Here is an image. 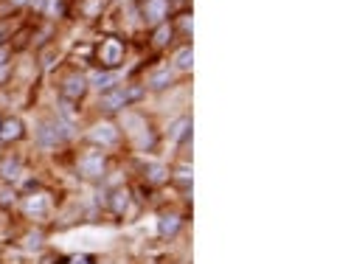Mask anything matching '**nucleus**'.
Here are the masks:
<instances>
[{
	"label": "nucleus",
	"instance_id": "1a4fd4ad",
	"mask_svg": "<svg viewBox=\"0 0 337 264\" xmlns=\"http://www.w3.org/2000/svg\"><path fill=\"white\" fill-rule=\"evenodd\" d=\"M171 76H174V73H171V70H168V68H163V70H157V73H152V79H149V84H152L155 90H160V87H166L168 81H171Z\"/></svg>",
	"mask_w": 337,
	"mask_h": 264
},
{
	"label": "nucleus",
	"instance_id": "412c9836",
	"mask_svg": "<svg viewBox=\"0 0 337 264\" xmlns=\"http://www.w3.org/2000/svg\"><path fill=\"white\" fill-rule=\"evenodd\" d=\"M9 57V51H6V48H0V65H3V59Z\"/></svg>",
	"mask_w": 337,
	"mask_h": 264
},
{
	"label": "nucleus",
	"instance_id": "9b49d317",
	"mask_svg": "<svg viewBox=\"0 0 337 264\" xmlns=\"http://www.w3.org/2000/svg\"><path fill=\"white\" fill-rule=\"evenodd\" d=\"M115 81H118L115 73H96V76H93V84H96L99 90H107V87H112Z\"/></svg>",
	"mask_w": 337,
	"mask_h": 264
},
{
	"label": "nucleus",
	"instance_id": "a211bd4d",
	"mask_svg": "<svg viewBox=\"0 0 337 264\" xmlns=\"http://www.w3.org/2000/svg\"><path fill=\"white\" fill-rule=\"evenodd\" d=\"M149 177H152V183H160V180H166V172L160 169V166H149Z\"/></svg>",
	"mask_w": 337,
	"mask_h": 264
},
{
	"label": "nucleus",
	"instance_id": "0eeeda50",
	"mask_svg": "<svg viewBox=\"0 0 337 264\" xmlns=\"http://www.w3.org/2000/svg\"><path fill=\"white\" fill-rule=\"evenodd\" d=\"M84 90H87V81H84V76H67L65 79V87H62V96L65 99H82L84 96Z\"/></svg>",
	"mask_w": 337,
	"mask_h": 264
},
{
	"label": "nucleus",
	"instance_id": "aec40b11",
	"mask_svg": "<svg viewBox=\"0 0 337 264\" xmlns=\"http://www.w3.org/2000/svg\"><path fill=\"white\" fill-rule=\"evenodd\" d=\"M73 264H93V262H90L87 256H79V259H73Z\"/></svg>",
	"mask_w": 337,
	"mask_h": 264
},
{
	"label": "nucleus",
	"instance_id": "39448f33",
	"mask_svg": "<svg viewBox=\"0 0 337 264\" xmlns=\"http://www.w3.org/2000/svg\"><path fill=\"white\" fill-rule=\"evenodd\" d=\"M121 54H124V48H121L118 40H107V42L101 45V51H99L101 62H104V65H110V68H115V65L121 62Z\"/></svg>",
	"mask_w": 337,
	"mask_h": 264
},
{
	"label": "nucleus",
	"instance_id": "f257e3e1",
	"mask_svg": "<svg viewBox=\"0 0 337 264\" xmlns=\"http://www.w3.org/2000/svg\"><path fill=\"white\" fill-rule=\"evenodd\" d=\"M141 96H144V90H141V87H118V90L107 93V96L101 99V107H104L107 113H115V110L126 107L129 102H138Z\"/></svg>",
	"mask_w": 337,
	"mask_h": 264
},
{
	"label": "nucleus",
	"instance_id": "f3484780",
	"mask_svg": "<svg viewBox=\"0 0 337 264\" xmlns=\"http://www.w3.org/2000/svg\"><path fill=\"white\" fill-rule=\"evenodd\" d=\"M168 37H171V28H168L166 23L160 25V28H157V34H155V42L157 45H163V42H168Z\"/></svg>",
	"mask_w": 337,
	"mask_h": 264
},
{
	"label": "nucleus",
	"instance_id": "4be33fe9",
	"mask_svg": "<svg viewBox=\"0 0 337 264\" xmlns=\"http://www.w3.org/2000/svg\"><path fill=\"white\" fill-rule=\"evenodd\" d=\"M14 3H22V0H14Z\"/></svg>",
	"mask_w": 337,
	"mask_h": 264
},
{
	"label": "nucleus",
	"instance_id": "ddd939ff",
	"mask_svg": "<svg viewBox=\"0 0 337 264\" xmlns=\"http://www.w3.org/2000/svg\"><path fill=\"white\" fill-rule=\"evenodd\" d=\"M177 225H180L177 217H163V222H160V233L168 236V233H174V230H177Z\"/></svg>",
	"mask_w": 337,
	"mask_h": 264
},
{
	"label": "nucleus",
	"instance_id": "423d86ee",
	"mask_svg": "<svg viewBox=\"0 0 337 264\" xmlns=\"http://www.w3.org/2000/svg\"><path fill=\"white\" fill-rule=\"evenodd\" d=\"M17 138H22L20 118H3V124H0V141L11 143V141H17Z\"/></svg>",
	"mask_w": 337,
	"mask_h": 264
},
{
	"label": "nucleus",
	"instance_id": "20e7f679",
	"mask_svg": "<svg viewBox=\"0 0 337 264\" xmlns=\"http://www.w3.org/2000/svg\"><path fill=\"white\" fill-rule=\"evenodd\" d=\"M166 12H168V3H166V0H146V3H144V14H146V20H149L152 25H160V23H163Z\"/></svg>",
	"mask_w": 337,
	"mask_h": 264
},
{
	"label": "nucleus",
	"instance_id": "4468645a",
	"mask_svg": "<svg viewBox=\"0 0 337 264\" xmlns=\"http://www.w3.org/2000/svg\"><path fill=\"white\" fill-rule=\"evenodd\" d=\"M189 124H191L189 118H180L177 124L171 126V141H180V138H183V135H186V129H189Z\"/></svg>",
	"mask_w": 337,
	"mask_h": 264
},
{
	"label": "nucleus",
	"instance_id": "f8f14e48",
	"mask_svg": "<svg viewBox=\"0 0 337 264\" xmlns=\"http://www.w3.org/2000/svg\"><path fill=\"white\" fill-rule=\"evenodd\" d=\"M174 62H177V68H180V70H189V68H191V62H194V54H191V48H183V51L177 54V59H174Z\"/></svg>",
	"mask_w": 337,
	"mask_h": 264
},
{
	"label": "nucleus",
	"instance_id": "6e6552de",
	"mask_svg": "<svg viewBox=\"0 0 337 264\" xmlns=\"http://www.w3.org/2000/svg\"><path fill=\"white\" fill-rule=\"evenodd\" d=\"M110 205H112V211H115V214H124V211L129 208V191H126V188H118V191L112 194Z\"/></svg>",
	"mask_w": 337,
	"mask_h": 264
},
{
	"label": "nucleus",
	"instance_id": "7ed1b4c3",
	"mask_svg": "<svg viewBox=\"0 0 337 264\" xmlns=\"http://www.w3.org/2000/svg\"><path fill=\"white\" fill-rule=\"evenodd\" d=\"M67 138V126L65 124H42V129H40V141H42L45 146H54V143H62V141Z\"/></svg>",
	"mask_w": 337,
	"mask_h": 264
},
{
	"label": "nucleus",
	"instance_id": "f03ea898",
	"mask_svg": "<svg viewBox=\"0 0 337 264\" xmlns=\"http://www.w3.org/2000/svg\"><path fill=\"white\" fill-rule=\"evenodd\" d=\"M79 172L84 174V177H99V174L104 172V155H101V152L82 155V158H79Z\"/></svg>",
	"mask_w": 337,
	"mask_h": 264
},
{
	"label": "nucleus",
	"instance_id": "dca6fc26",
	"mask_svg": "<svg viewBox=\"0 0 337 264\" xmlns=\"http://www.w3.org/2000/svg\"><path fill=\"white\" fill-rule=\"evenodd\" d=\"M45 205H48V200H45V197L40 194L37 200H28V203H25V211H28V214H31V211H42Z\"/></svg>",
	"mask_w": 337,
	"mask_h": 264
},
{
	"label": "nucleus",
	"instance_id": "6ab92c4d",
	"mask_svg": "<svg viewBox=\"0 0 337 264\" xmlns=\"http://www.w3.org/2000/svg\"><path fill=\"white\" fill-rule=\"evenodd\" d=\"M177 180L183 185H189V169H180V172H177Z\"/></svg>",
	"mask_w": 337,
	"mask_h": 264
},
{
	"label": "nucleus",
	"instance_id": "2eb2a0df",
	"mask_svg": "<svg viewBox=\"0 0 337 264\" xmlns=\"http://www.w3.org/2000/svg\"><path fill=\"white\" fill-rule=\"evenodd\" d=\"M17 172H20V163L17 161H6L3 163V177H6V180H14Z\"/></svg>",
	"mask_w": 337,
	"mask_h": 264
},
{
	"label": "nucleus",
	"instance_id": "9d476101",
	"mask_svg": "<svg viewBox=\"0 0 337 264\" xmlns=\"http://www.w3.org/2000/svg\"><path fill=\"white\" fill-rule=\"evenodd\" d=\"M115 138H118V135H115L112 126H107V124L96 126V132H93V141H101V143H112Z\"/></svg>",
	"mask_w": 337,
	"mask_h": 264
}]
</instances>
